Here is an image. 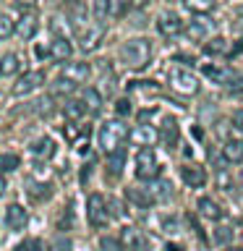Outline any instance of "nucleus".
Instances as JSON below:
<instances>
[{
  "label": "nucleus",
  "mask_w": 243,
  "mask_h": 251,
  "mask_svg": "<svg viewBox=\"0 0 243 251\" xmlns=\"http://www.w3.org/2000/svg\"><path fill=\"white\" fill-rule=\"evenodd\" d=\"M128 139V128H125V123L121 118H115V121H107L102 123L99 128V147L105 154H113L118 149H123V141Z\"/></svg>",
  "instance_id": "nucleus-1"
},
{
  "label": "nucleus",
  "mask_w": 243,
  "mask_h": 251,
  "mask_svg": "<svg viewBox=\"0 0 243 251\" xmlns=\"http://www.w3.org/2000/svg\"><path fill=\"white\" fill-rule=\"evenodd\" d=\"M121 58L128 68H144L149 63V58H152V45H149V39H144V37L128 39V42L121 47Z\"/></svg>",
  "instance_id": "nucleus-2"
},
{
  "label": "nucleus",
  "mask_w": 243,
  "mask_h": 251,
  "mask_svg": "<svg viewBox=\"0 0 243 251\" xmlns=\"http://www.w3.org/2000/svg\"><path fill=\"white\" fill-rule=\"evenodd\" d=\"M133 173H136L139 180H157L160 178V162L152 149H139L136 152V160H133Z\"/></svg>",
  "instance_id": "nucleus-3"
},
{
  "label": "nucleus",
  "mask_w": 243,
  "mask_h": 251,
  "mask_svg": "<svg viewBox=\"0 0 243 251\" xmlns=\"http://www.w3.org/2000/svg\"><path fill=\"white\" fill-rule=\"evenodd\" d=\"M86 217L92 227H105L110 223V209H107V196L102 194H89L86 199Z\"/></svg>",
  "instance_id": "nucleus-4"
},
{
  "label": "nucleus",
  "mask_w": 243,
  "mask_h": 251,
  "mask_svg": "<svg viewBox=\"0 0 243 251\" xmlns=\"http://www.w3.org/2000/svg\"><path fill=\"white\" fill-rule=\"evenodd\" d=\"M157 139H160V131L149 123H139L128 131V141L133 147H141V149H152V144H157Z\"/></svg>",
  "instance_id": "nucleus-5"
},
{
  "label": "nucleus",
  "mask_w": 243,
  "mask_h": 251,
  "mask_svg": "<svg viewBox=\"0 0 243 251\" xmlns=\"http://www.w3.org/2000/svg\"><path fill=\"white\" fill-rule=\"evenodd\" d=\"M170 84H172V89L180 92V94H196L199 92V78H196L191 71H186V68H175L170 74Z\"/></svg>",
  "instance_id": "nucleus-6"
},
{
  "label": "nucleus",
  "mask_w": 243,
  "mask_h": 251,
  "mask_svg": "<svg viewBox=\"0 0 243 251\" xmlns=\"http://www.w3.org/2000/svg\"><path fill=\"white\" fill-rule=\"evenodd\" d=\"M183 29H186V24L175 11H162L160 16H157V31H160L162 37H175Z\"/></svg>",
  "instance_id": "nucleus-7"
},
{
  "label": "nucleus",
  "mask_w": 243,
  "mask_h": 251,
  "mask_svg": "<svg viewBox=\"0 0 243 251\" xmlns=\"http://www.w3.org/2000/svg\"><path fill=\"white\" fill-rule=\"evenodd\" d=\"M45 84V74L42 71H29V74H24L19 81L13 84V97H24V94H31L34 89Z\"/></svg>",
  "instance_id": "nucleus-8"
},
{
  "label": "nucleus",
  "mask_w": 243,
  "mask_h": 251,
  "mask_svg": "<svg viewBox=\"0 0 243 251\" xmlns=\"http://www.w3.org/2000/svg\"><path fill=\"white\" fill-rule=\"evenodd\" d=\"M183 34H186L188 39H194V42H207L209 34H212V21L204 19V16H196L194 21L186 24Z\"/></svg>",
  "instance_id": "nucleus-9"
},
{
  "label": "nucleus",
  "mask_w": 243,
  "mask_h": 251,
  "mask_svg": "<svg viewBox=\"0 0 243 251\" xmlns=\"http://www.w3.org/2000/svg\"><path fill=\"white\" fill-rule=\"evenodd\" d=\"M201 74L207 76V78H212L215 84H219V86H225V89H227V86L235 81L238 71H233L230 66H222V63H219V66H204Z\"/></svg>",
  "instance_id": "nucleus-10"
},
{
  "label": "nucleus",
  "mask_w": 243,
  "mask_h": 251,
  "mask_svg": "<svg viewBox=\"0 0 243 251\" xmlns=\"http://www.w3.org/2000/svg\"><path fill=\"white\" fill-rule=\"evenodd\" d=\"M102 37H105V29H102L99 24H92L89 29H84L81 34H78V47H81V52H94L102 45Z\"/></svg>",
  "instance_id": "nucleus-11"
},
{
  "label": "nucleus",
  "mask_w": 243,
  "mask_h": 251,
  "mask_svg": "<svg viewBox=\"0 0 243 251\" xmlns=\"http://www.w3.org/2000/svg\"><path fill=\"white\" fill-rule=\"evenodd\" d=\"M39 31V19L34 11H24L19 19H16V34L21 39H31Z\"/></svg>",
  "instance_id": "nucleus-12"
},
{
  "label": "nucleus",
  "mask_w": 243,
  "mask_h": 251,
  "mask_svg": "<svg viewBox=\"0 0 243 251\" xmlns=\"http://www.w3.org/2000/svg\"><path fill=\"white\" fill-rule=\"evenodd\" d=\"M121 243H123V249H128V251H146L144 233H141L139 227H133V225H125L121 230Z\"/></svg>",
  "instance_id": "nucleus-13"
},
{
  "label": "nucleus",
  "mask_w": 243,
  "mask_h": 251,
  "mask_svg": "<svg viewBox=\"0 0 243 251\" xmlns=\"http://www.w3.org/2000/svg\"><path fill=\"white\" fill-rule=\"evenodd\" d=\"M29 223V212L21 207V204H8L5 207V225L11 230H24Z\"/></svg>",
  "instance_id": "nucleus-14"
},
{
  "label": "nucleus",
  "mask_w": 243,
  "mask_h": 251,
  "mask_svg": "<svg viewBox=\"0 0 243 251\" xmlns=\"http://www.w3.org/2000/svg\"><path fill=\"white\" fill-rule=\"evenodd\" d=\"M180 178H183V183L191 186V188L207 186V170H204L201 165H186V168H180Z\"/></svg>",
  "instance_id": "nucleus-15"
},
{
  "label": "nucleus",
  "mask_w": 243,
  "mask_h": 251,
  "mask_svg": "<svg viewBox=\"0 0 243 251\" xmlns=\"http://www.w3.org/2000/svg\"><path fill=\"white\" fill-rule=\"evenodd\" d=\"M63 76H66L68 81H73V84H84L86 78L92 76V68H89V63H66Z\"/></svg>",
  "instance_id": "nucleus-16"
},
{
  "label": "nucleus",
  "mask_w": 243,
  "mask_h": 251,
  "mask_svg": "<svg viewBox=\"0 0 243 251\" xmlns=\"http://www.w3.org/2000/svg\"><path fill=\"white\" fill-rule=\"evenodd\" d=\"M125 196H128L131 204H136L139 209H149L154 204V196L149 194V188H139V186H131L125 188Z\"/></svg>",
  "instance_id": "nucleus-17"
},
{
  "label": "nucleus",
  "mask_w": 243,
  "mask_h": 251,
  "mask_svg": "<svg viewBox=\"0 0 243 251\" xmlns=\"http://www.w3.org/2000/svg\"><path fill=\"white\" fill-rule=\"evenodd\" d=\"M73 55V45H71L68 37H52L50 42V58L55 60H68Z\"/></svg>",
  "instance_id": "nucleus-18"
},
{
  "label": "nucleus",
  "mask_w": 243,
  "mask_h": 251,
  "mask_svg": "<svg viewBox=\"0 0 243 251\" xmlns=\"http://www.w3.org/2000/svg\"><path fill=\"white\" fill-rule=\"evenodd\" d=\"M55 152V141L50 136H42V139H37L34 144L29 147V154L34 157V160H50Z\"/></svg>",
  "instance_id": "nucleus-19"
},
{
  "label": "nucleus",
  "mask_w": 243,
  "mask_h": 251,
  "mask_svg": "<svg viewBox=\"0 0 243 251\" xmlns=\"http://www.w3.org/2000/svg\"><path fill=\"white\" fill-rule=\"evenodd\" d=\"M196 209H199V215L201 217H207V220H222V207L215 201V199H209V196H201L199 201H196Z\"/></svg>",
  "instance_id": "nucleus-20"
},
{
  "label": "nucleus",
  "mask_w": 243,
  "mask_h": 251,
  "mask_svg": "<svg viewBox=\"0 0 243 251\" xmlns=\"http://www.w3.org/2000/svg\"><path fill=\"white\" fill-rule=\"evenodd\" d=\"M178 123L172 121V118H165V126L160 128V139L165 141V147L168 149H175L178 147Z\"/></svg>",
  "instance_id": "nucleus-21"
},
{
  "label": "nucleus",
  "mask_w": 243,
  "mask_h": 251,
  "mask_svg": "<svg viewBox=\"0 0 243 251\" xmlns=\"http://www.w3.org/2000/svg\"><path fill=\"white\" fill-rule=\"evenodd\" d=\"M222 154L227 162H243V139H227L222 147Z\"/></svg>",
  "instance_id": "nucleus-22"
},
{
  "label": "nucleus",
  "mask_w": 243,
  "mask_h": 251,
  "mask_svg": "<svg viewBox=\"0 0 243 251\" xmlns=\"http://www.w3.org/2000/svg\"><path fill=\"white\" fill-rule=\"evenodd\" d=\"M63 115H66L71 123H78L86 115V105L81 100H68L66 105H63Z\"/></svg>",
  "instance_id": "nucleus-23"
},
{
  "label": "nucleus",
  "mask_w": 243,
  "mask_h": 251,
  "mask_svg": "<svg viewBox=\"0 0 243 251\" xmlns=\"http://www.w3.org/2000/svg\"><path fill=\"white\" fill-rule=\"evenodd\" d=\"M21 71V60L16 52H5L0 58V76H16Z\"/></svg>",
  "instance_id": "nucleus-24"
},
{
  "label": "nucleus",
  "mask_w": 243,
  "mask_h": 251,
  "mask_svg": "<svg viewBox=\"0 0 243 251\" xmlns=\"http://www.w3.org/2000/svg\"><path fill=\"white\" fill-rule=\"evenodd\" d=\"M73 92H76V84H73V81H68L66 76L55 78V81L50 84V94H52V97H71Z\"/></svg>",
  "instance_id": "nucleus-25"
},
{
  "label": "nucleus",
  "mask_w": 243,
  "mask_h": 251,
  "mask_svg": "<svg viewBox=\"0 0 243 251\" xmlns=\"http://www.w3.org/2000/svg\"><path fill=\"white\" fill-rule=\"evenodd\" d=\"M149 194L154 196V201H170V199H172V186H170V180H154L152 188H149Z\"/></svg>",
  "instance_id": "nucleus-26"
},
{
  "label": "nucleus",
  "mask_w": 243,
  "mask_h": 251,
  "mask_svg": "<svg viewBox=\"0 0 243 251\" xmlns=\"http://www.w3.org/2000/svg\"><path fill=\"white\" fill-rule=\"evenodd\" d=\"M78 100L86 105V110H94V113L102 107V94L94 89V86H86V89H81V97H78Z\"/></svg>",
  "instance_id": "nucleus-27"
},
{
  "label": "nucleus",
  "mask_w": 243,
  "mask_h": 251,
  "mask_svg": "<svg viewBox=\"0 0 243 251\" xmlns=\"http://www.w3.org/2000/svg\"><path fill=\"white\" fill-rule=\"evenodd\" d=\"M204 52H207V55H222V52H227V39L225 37L207 39V42H204Z\"/></svg>",
  "instance_id": "nucleus-28"
},
{
  "label": "nucleus",
  "mask_w": 243,
  "mask_h": 251,
  "mask_svg": "<svg viewBox=\"0 0 243 251\" xmlns=\"http://www.w3.org/2000/svg\"><path fill=\"white\" fill-rule=\"evenodd\" d=\"M123 162H125V149H118V152L110 154V162H107L110 176H121V173H123Z\"/></svg>",
  "instance_id": "nucleus-29"
},
{
  "label": "nucleus",
  "mask_w": 243,
  "mask_h": 251,
  "mask_svg": "<svg viewBox=\"0 0 243 251\" xmlns=\"http://www.w3.org/2000/svg\"><path fill=\"white\" fill-rule=\"evenodd\" d=\"M183 3H186L188 11H194V13L201 16V13H209L212 8H215L217 0H183Z\"/></svg>",
  "instance_id": "nucleus-30"
},
{
  "label": "nucleus",
  "mask_w": 243,
  "mask_h": 251,
  "mask_svg": "<svg viewBox=\"0 0 243 251\" xmlns=\"http://www.w3.org/2000/svg\"><path fill=\"white\" fill-rule=\"evenodd\" d=\"M19 165H21L19 154H13V152H3V154H0V173H13Z\"/></svg>",
  "instance_id": "nucleus-31"
},
{
  "label": "nucleus",
  "mask_w": 243,
  "mask_h": 251,
  "mask_svg": "<svg viewBox=\"0 0 243 251\" xmlns=\"http://www.w3.org/2000/svg\"><path fill=\"white\" fill-rule=\"evenodd\" d=\"M125 8H128V0H107V19H121L125 16Z\"/></svg>",
  "instance_id": "nucleus-32"
},
{
  "label": "nucleus",
  "mask_w": 243,
  "mask_h": 251,
  "mask_svg": "<svg viewBox=\"0 0 243 251\" xmlns=\"http://www.w3.org/2000/svg\"><path fill=\"white\" fill-rule=\"evenodd\" d=\"M212 238H215V243L217 246H227V243L233 241V230L227 225H219V227H215V233H212Z\"/></svg>",
  "instance_id": "nucleus-33"
},
{
  "label": "nucleus",
  "mask_w": 243,
  "mask_h": 251,
  "mask_svg": "<svg viewBox=\"0 0 243 251\" xmlns=\"http://www.w3.org/2000/svg\"><path fill=\"white\" fill-rule=\"evenodd\" d=\"M13 31H16V21H13L8 13H3V11H0V39L11 37Z\"/></svg>",
  "instance_id": "nucleus-34"
},
{
  "label": "nucleus",
  "mask_w": 243,
  "mask_h": 251,
  "mask_svg": "<svg viewBox=\"0 0 243 251\" xmlns=\"http://www.w3.org/2000/svg\"><path fill=\"white\" fill-rule=\"evenodd\" d=\"M55 227H58V230H71V227H73V207H71V204L63 209V215L58 217Z\"/></svg>",
  "instance_id": "nucleus-35"
},
{
  "label": "nucleus",
  "mask_w": 243,
  "mask_h": 251,
  "mask_svg": "<svg viewBox=\"0 0 243 251\" xmlns=\"http://www.w3.org/2000/svg\"><path fill=\"white\" fill-rule=\"evenodd\" d=\"M92 16H94V24H105V19H107V0H97V3L92 5Z\"/></svg>",
  "instance_id": "nucleus-36"
},
{
  "label": "nucleus",
  "mask_w": 243,
  "mask_h": 251,
  "mask_svg": "<svg viewBox=\"0 0 243 251\" xmlns=\"http://www.w3.org/2000/svg\"><path fill=\"white\" fill-rule=\"evenodd\" d=\"M29 196H31V201H42L50 196V186L47 183H37V186H31L29 188Z\"/></svg>",
  "instance_id": "nucleus-37"
},
{
  "label": "nucleus",
  "mask_w": 243,
  "mask_h": 251,
  "mask_svg": "<svg viewBox=\"0 0 243 251\" xmlns=\"http://www.w3.org/2000/svg\"><path fill=\"white\" fill-rule=\"evenodd\" d=\"M34 105H37V107H34L37 115H50V113H52V94H50V97H39Z\"/></svg>",
  "instance_id": "nucleus-38"
},
{
  "label": "nucleus",
  "mask_w": 243,
  "mask_h": 251,
  "mask_svg": "<svg viewBox=\"0 0 243 251\" xmlns=\"http://www.w3.org/2000/svg\"><path fill=\"white\" fill-rule=\"evenodd\" d=\"M99 251H123V243L118 238H110V235H105V238L99 241Z\"/></svg>",
  "instance_id": "nucleus-39"
},
{
  "label": "nucleus",
  "mask_w": 243,
  "mask_h": 251,
  "mask_svg": "<svg viewBox=\"0 0 243 251\" xmlns=\"http://www.w3.org/2000/svg\"><path fill=\"white\" fill-rule=\"evenodd\" d=\"M115 113L121 115V118H128L131 113H133V107H131V100H125V97H121L115 102Z\"/></svg>",
  "instance_id": "nucleus-40"
},
{
  "label": "nucleus",
  "mask_w": 243,
  "mask_h": 251,
  "mask_svg": "<svg viewBox=\"0 0 243 251\" xmlns=\"http://www.w3.org/2000/svg\"><path fill=\"white\" fill-rule=\"evenodd\" d=\"M131 89H141V92L157 94V92H160V84H154V81H133V84H131Z\"/></svg>",
  "instance_id": "nucleus-41"
},
{
  "label": "nucleus",
  "mask_w": 243,
  "mask_h": 251,
  "mask_svg": "<svg viewBox=\"0 0 243 251\" xmlns=\"http://www.w3.org/2000/svg\"><path fill=\"white\" fill-rule=\"evenodd\" d=\"M107 209H110V217H123L125 212H123V204L118 201V199H107Z\"/></svg>",
  "instance_id": "nucleus-42"
},
{
  "label": "nucleus",
  "mask_w": 243,
  "mask_h": 251,
  "mask_svg": "<svg viewBox=\"0 0 243 251\" xmlns=\"http://www.w3.org/2000/svg\"><path fill=\"white\" fill-rule=\"evenodd\" d=\"M55 251H73V243H71L68 235H60V238H55Z\"/></svg>",
  "instance_id": "nucleus-43"
},
{
  "label": "nucleus",
  "mask_w": 243,
  "mask_h": 251,
  "mask_svg": "<svg viewBox=\"0 0 243 251\" xmlns=\"http://www.w3.org/2000/svg\"><path fill=\"white\" fill-rule=\"evenodd\" d=\"M230 123H233V128L238 133H243V110H235L233 118H230Z\"/></svg>",
  "instance_id": "nucleus-44"
},
{
  "label": "nucleus",
  "mask_w": 243,
  "mask_h": 251,
  "mask_svg": "<svg viewBox=\"0 0 243 251\" xmlns=\"http://www.w3.org/2000/svg\"><path fill=\"white\" fill-rule=\"evenodd\" d=\"M162 227H165V233H175L178 230V220L175 217H162Z\"/></svg>",
  "instance_id": "nucleus-45"
},
{
  "label": "nucleus",
  "mask_w": 243,
  "mask_h": 251,
  "mask_svg": "<svg viewBox=\"0 0 243 251\" xmlns=\"http://www.w3.org/2000/svg\"><path fill=\"white\" fill-rule=\"evenodd\" d=\"M227 92H243V74H238L235 76V81L227 86Z\"/></svg>",
  "instance_id": "nucleus-46"
},
{
  "label": "nucleus",
  "mask_w": 243,
  "mask_h": 251,
  "mask_svg": "<svg viewBox=\"0 0 243 251\" xmlns=\"http://www.w3.org/2000/svg\"><path fill=\"white\" fill-rule=\"evenodd\" d=\"M21 249H26V251H42V241H29V243H24V246Z\"/></svg>",
  "instance_id": "nucleus-47"
},
{
  "label": "nucleus",
  "mask_w": 243,
  "mask_h": 251,
  "mask_svg": "<svg viewBox=\"0 0 243 251\" xmlns=\"http://www.w3.org/2000/svg\"><path fill=\"white\" fill-rule=\"evenodd\" d=\"M16 5H21L24 11H31V8L37 5V0H19V3H16Z\"/></svg>",
  "instance_id": "nucleus-48"
},
{
  "label": "nucleus",
  "mask_w": 243,
  "mask_h": 251,
  "mask_svg": "<svg viewBox=\"0 0 243 251\" xmlns=\"http://www.w3.org/2000/svg\"><path fill=\"white\" fill-rule=\"evenodd\" d=\"M34 52H37V58H47V55H50V47H34Z\"/></svg>",
  "instance_id": "nucleus-49"
},
{
  "label": "nucleus",
  "mask_w": 243,
  "mask_h": 251,
  "mask_svg": "<svg viewBox=\"0 0 243 251\" xmlns=\"http://www.w3.org/2000/svg\"><path fill=\"white\" fill-rule=\"evenodd\" d=\"M191 133H194V139H199V141L204 139V131L199 128V126H194V128H191Z\"/></svg>",
  "instance_id": "nucleus-50"
},
{
  "label": "nucleus",
  "mask_w": 243,
  "mask_h": 251,
  "mask_svg": "<svg viewBox=\"0 0 243 251\" xmlns=\"http://www.w3.org/2000/svg\"><path fill=\"white\" fill-rule=\"evenodd\" d=\"M165 251H186V249L178 246V243H168V246H165Z\"/></svg>",
  "instance_id": "nucleus-51"
},
{
  "label": "nucleus",
  "mask_w": 243,
  "mask_h": 251,
  "mask_svg": "<svg viewBox=\"0 0 243 251\" xmlns=\"http://www.w3.org/2000/svg\"><path fill=\"white\" fill-rule=\"evenodd\" d=\"M133 5H139V8H144V5H149V0H133Z\"/></svg>",
  "instance_id": "nucleus-52"
},
{
  "label": "nucleus",
  "mask_w": 243,
  "mask_h": 251,
  "mask_svg": "<svg viewBox=\"0 0 243 251\" xmlns=\"http://www.w3.org/2000/svg\"><path fill=\"white\" fill-rule=\"evenodd\" d=\"M5 194V180H3V176H0V196Z\"/></svg>",
  "instance_id": "nucleus-53"
},
{
  "label": "nucleus",
  "mask_w": 243,
  "mask_h": 251,
  "mask_svg": "<svg viewBox=\"0 0 243 251\" xmlns=\"http://www.w3.org/2000/svg\"><path fill=\"white\" fill-rule=\"evenodd\" d=\"M227 251H243V246H227Z\"/></svg>",
  "instance_id": "nucleus-54"
},
{
  "label": "nucleus",
  "mask_w": 243,
  "mask_h": 251,
  "mask_svg": "<svg viewBox=\"0 0 243 251\" xmlns=\"http://www.w3.org/2000/svg\"><path fill=\"white\" fill-rule=\"evenodd\" d=\"M66 3H71V5H73V3H76V5H78V3H81V0H66Z\"/></svg>",
  "instance_id": "nucleus-55"
},
{
  "label": "nucleus",
  "mask_w": 243,
  "mask_h": 251,
  "mask_svg": "<svg viewBox=\"0 0 243 251\" xmlns=\"http://www.w3.org/2000/svg\"><path fill=\"white\" fill-rule=\"evenodd\" d=\"M3 3H19V0H3Z\"/></svg>",
  "instance_id": "nucleus-56"
},
{
  "label": "nucleus",
  "mask_w": 243,
  "mask_h": 251,
  "mask_svg": "<svg viewBox=\"0 0 243 251\" xmlns=\"http://www.w3.org/2000/svg\"><path fill=\"white\" fill-rule=\"evenodd\" d=\"M241 178H243V176H241Z\"/></svg>",
  "instance_id": "nucleus-57"
}]
</instances>
